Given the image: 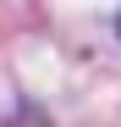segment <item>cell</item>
I'll list each match as a JSON object with an SVG mask.
<instances>
[{
  "label": "cell",
  "mask_w": 121,
  "mask_h": 127,
  "mask_svg": "<svg viewBox=\"0 0 121 127\" xmlns=\"http://www.w3.org/2000/svg\"><path fill=\"white\" fill-rule=\"evenodd\" d=\"M116 33H121V17H116Z\"/></svg>",
  "instance_id": "6da1fadb"
}]
</instances>
